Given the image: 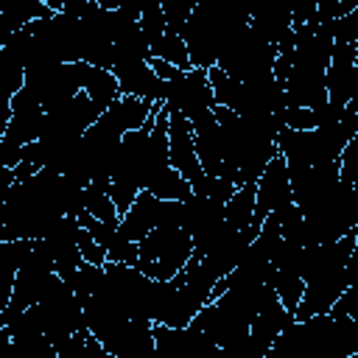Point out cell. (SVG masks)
<instances>
[{"mask_svg":"<svg viewBox=\"0 0 358 358\" xmlns=\"http://www.w3.org/2000/svg\"><path fill=\"white\" fill-rule=\"evenodd\" d=\"M193 255L190 232L182 224H154L137 241V268L151 280H171Z\"/></svg>","mask_w":358,"mask_h":358,"instance_id":"1","label":"cell"},{"mask_svg":"<svg viewBox=\"0 0 358 358\" xmlns=\"http://www.w3.org/2000/svg\"><path fill=\"white\" fill-rule=\"evenodd\" d=\"M327 103L344 109L347 101L358 98V42H333L330 62L324 67Z\"/></svg>","mask_w":358,"mask_h":358,"instance_id":"2","label":"cell"},{"mask_svg":"<svg viewBox=\"0 0 358 358\" xmlns=\"http://www.w3.org/2000/svg\"><path fill=\"white\" fill-rule=\"evenodd\" d=\"M168 165L176 168L190 182V187H196L201 182V176H204V171L199 165V157H196L190 120L179 109H168Z\"/></svg>","mask_w":358,"mask_h":358,"instance_id":"3","label":"cell"},{"mask_svg":"<svg viewBox=\"0 0 358 358\" xmlns=\"http://www.w3.org/2000/svg\"><path fill=\"white\" fill-rule=\"evenodd\" d=\"M168 109H179L187 120L193 115H199L201 109H210L215 101H213V90H210V81H207V70L204 67H190L185 70L179 78L168 81V90H165V101H162Z\"/></svg>","mask_w":358,"mask_h":358,"instance_id":"4","label":"cell"},{"mask_svg":"<svg viewBox=\"0 0 358 358\" xmlns=\"http://www.w3.org/2000/svg\"><path fill=\"white\" fill-rule=\"evenodd\" d=\"M294 201L291 199V182H288V168H285V159L280 157V151L268 159V165L263 168V173L255 179V215H252V224L260 227V221L280 210L282 204Z\"/></svg>","mask_w":358,"mask_h":358,"instance_id":"5","label":"cell"},{"mask_svg":"<svg viewBox=\"0 0 358 358\" xmlns=\"http://www.w3.org/2000/svg\"><path fill=\"white\" fill-rule=\"evenodd\" d=\"M112 73L117 78L120 95H134V98H145V101H165V90L168 81L157 78L154 70L148 67L145 59H134V56H123L115 59Z\"/></svg>","mask_w":358,"mask_h":358,"instance_id":"6","label":"cell"},{"mask_svg":"<svg viewBox=\"0 0 358 358\" xmlns=\"http://www.w3.org/2000/svg\"><path fill=\"white\" fill-rule=\"evenodd\" d=\"M190 129H193V145H196L201 171L210 176H221V129L213 115V106L193 115Z\"/></svg>","mask_w":358,"mask_h":358,"instance_id":"7","label":"cell"},{"mask_svg":"<svg viewBox=\"0 0 358 358\" xmlns=\"http://www.w3.org/2000/svg\"><path fill=\"white\" fill-rule=\"evenodd\" d=\"M151 112H154V103H151V101L134 98V95H117V98L98 115V120H101L103 126H109L112 131L123 134V131L140 129Z\"/></svg>","mask_w":358,"mask_h":358,"instance_id":"8","label":"cell"},{"mask_svg":"<svg viewBox=\"0 0 358 358\" xmlns=\"http://www.w3.org/2000/svg\"><path fill=\"white\" fill-rule=\"evenodd\" d=\"M157 196L148 190V187H140L137 190V196H134V201L129 204V210L120 215V221H117V227H120V232L129 238V241H140V238H145L148 235V229L157 224Z\"/></svg>","mask_w":358,"mask_h":358,"instance_id":"9","label":"cell"},{"mask_svg":"<svg viewBox=\"0 0 358 358\" xmlns=\"http://www.w3.org/2000/svg\"><path fill=\"white\" fill-rule=\"evenodd\" d=\"M78 84H81V92H87L90 101H92L101 112L120 95V87H117V78H115L112 70L87 64V62H81V59H78Z\"/></svg>","mask_w":358,"mask_h":358,"instance_id":"10","label":"cell"},{"mask_svg":"<svg viewBox=\"0 0 358 358\" xmlns=\"http://www.w3.org/2000/svg\"><path fill=\"white\" fill-rule=\"evenodd\" d=\"M25 84V67L0 48V134L8 126L11 117V95Z\"/></svg>","mask_w":358,"mask_h":358,"instance_id":"11","label":"cell"},{"mask_svg":"<svg viewBox=\"0 0 358 358\" xmlns=\"http://www.w3.org/2000/svg\"><path fill=\"white\" fill-rule=\"evenodd\" d=\"M207 81H210V90H213V101L218 106L241 112V106H243V81H235L218 64L207 67Z\"/></svg>","mask_w":358,"mask_h":358,"instance_id":"12","label":"cell"},{"mask_svg":"<svg viewBox=\"0 0 358 358\" xmlns=\"http://www.w3.org/2000/svg\"><path fill=\"white\" fill-rule=\"evenodd\" d=\"M50 14L53 11L42 0H0V22L8 31H17L25 22L39 20V17H50Z\"/></svg>","mask_w":358,"mask_h":358,"instance_id":"13","label":"cell"},{"mask_svg":"<svg viewBox=\"0 0 358 358\" xmlns=\"http://www.w3.org/2000/svg\"><path fill=\"white\" fill-rule=\"evenodd\" d=\"M252 215H255V182H246V185H238L227 199L224 218L232 229H243L252 224Z\"/></svg>","mask_w":358,"mask_h":358,"instance_id":"14","label":"cell"},{"mask_svg":"<svg viewBox=\"0 0 358 358\" xmlns=\"http://www.w3.org/2000/svg\"><path fill=\"white\" fill-rule=\"evenodd\" d=\"M145 187H148L157 199H176V201H185V199L193 193L190 182H187L176 168H171V165H165L159 173H154Z\"/></svg>","mask_w":358,"mask_h":358,"instance_id":"15","label":"cell"},{"mask_svg":"<svg viewBox=\"0 0 358 358\" xmlns=\"http://www.w3.org/2000/svg\"><path fill=\"white\" fill-rule=\"evenodd\" d=\"M64 282H67V288L73 291V296L84 305V302L101 288V282H103V266L81 260L78 268H76L70 277H64Z\"/></svg>","mask_w":358,"mask_h":358,"instance_id":"16","label":"cell"},{"mask_svg":"<svg viewBox=\"0 0 358 358\" xmlns=\"http://www.w3.org/2000/svg\"><path fill=\"white\" fill-rule=\"evenodd\" d=\"M271 288L277 294V299L294 313L299 299H302V288H305V280L299 271H291V268H274V280H271Z\"/></svg>","mask_w":358,"mask_h":358,"instance_id":"17","label":"cell"},{"mask_svg":"<svg viewBox=\"0 0 358 358\" xmlns=\"http://www.w3.org/2000/svg\"><path fill=\"white\" fill-rule=\"evenodd\" d=\"M84 210H87L90 215H95L98 221H106V224H117V221H120L117 207H115L109 190L101 187V185H95V182H90V185L84 187Z\"/></svg>","mask_w":358,"mask_h":358,"instance_id":"18","label":"cell"},{"mask_svg":"<svg viewBox=\"0 0 358 358\" xmlns=\"http://www.w3.org/2000/svg\"><path fill=\"white\" fill-rule=\"evenodd\" d=\"M151 56H159L171 64H176L179 70H190V56H187V48H185V39L179 34H162L151 48Z\"/></svg>","mask_w":358,"mask_h":358,"instance_id":"19","label":"cell"},{"mask_svg":"<svg viewBox=\"0 0 358 358\" xmlns=\"http://www.w3.org/2000/svg\"><path fill=\"white\" fill-rule=\"evenodd\" d=\"M232 190H235V182L232 179H227V176H210V173H204L201 182L193 187V193H201V196H207L213 201H221V204H227V199L232 196Z\"/></svg>","mask_w":358,"mask_h":358,"instance_id":"20","label":"cell"},{"mask_svg":"<svg viewBox=\"0 0 358 358\" xmlns=\"http://www.w3.org/2000/svg\"><path fill=\"white\" fill-rule=\"evenodd\" d=\"M282 123L288 129H302V131L316 129L319 126V106L316 109H310V106H285L282 109Z\"/></svg>","mask_w":358,"mask_h":358,"instance_id":"21","label":"cell"},{"mask_svg":"<svg viewBox=\"0 0 358 358\" xmlns=\"http://www.w3.org/2000/svg\"><path fill=\"white\" fill-rule=\"evenodd\" d=\"M76 243H78V252H81V260H87V263H98V266H103L106 263V249L84 229V227H78V235H76Z\"/></svg>","mask_w":358,"mask_h":358,"instance_id":"22","label":"cell"},{"mask_svg":"<svg viewBox=\"0 0 358 358\" xmlns=\"http://www.w3.org/2000/svg\"><path fill=\"white\" fill-rule=\"evenodd\" d=\"M145 62H148V67L154 70V76L162 78V81H173V78H179V76L185 73V70H179L176 64H171V62H165V59H159V56H148Z\"/></svg>","mask_w":358,"mask_h":358,"instance_id":"23","label":"cell"},{"mask_svg":"<svg viewBox=\"0 0 358 358\" xmlns=\"http://www.w3.org/2000/svg\"><path fill=\"white\" fill-rule=\"evenodd\" d=\"M14 277H17V271L0 263V313L6 310V305H8V299H11V288H14Z\"/></svg>","mask_w":358,"mask_h":358,"instance_id":"24","label":"cell"},{"mask_svg":"<svg viewBox=\"0 0 358 358\" xmlns=\"http://www.w3.org/2000/svg\"><path fill=\"white\" fill-rule=\"evenodd\" d=\"M14 182H17V179H14V168L0 165V190H3V193H8V187H11Z\"/></svg>","mask_w":358,"mask_h":358,"instance_id":"25","label":"cell"}]
</instances>
